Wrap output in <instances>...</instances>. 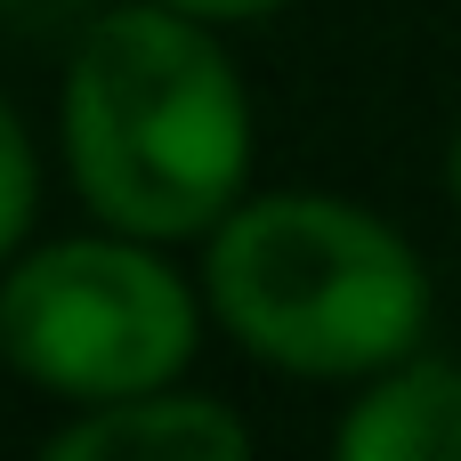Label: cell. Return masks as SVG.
<instances>
[{"label":"cell","mask_w":461,"mask_h":461,"mask_svg":"<svg viewBox=\"0 0 461 461\" xmlns=\"http://www.w3.org/2000/svg\"><path fill=\"white\" fill-rule=\"evenodd\" d=\"M73 194L146 243L211 235L251 178V97L186 8H105L65 65Z\"/></svg>","instance_id":"1"},{"label":"cell","mask_w":461,"mask_h":461,"mask_svg":"<svg viewBox=\"0 0 461 461\" xmlns=\"http://www.w3.org/2000/svg\"><path fill=\"white\" fill-rule=\"evenodd\" d=\"M219 324L276 373L373 381L429 332V267L397 227L340 194H259L211 227Z\"/></svg>","instance_id":"2"},{"label":"cell","mask_w":461,"mask_h":461,"mask_svg":"<svg viewBox=\"0 0 461 461\" xmlns=\"http://www.w3.org/2000/svg\"><path fill=\"white\" fill-rule=\"evenodd\" d=\"M194 292L146 235H65L0 276V357L49 397L105 405L170 389L194 365Z\"/></svg>","instance_id":"3"},{"label":"cell","mask_w":461,"mask_h":461,"mask_svg":"<svg viewBox=\"0 0 461 461\" xmlns=\"http://www.w3.org/2000/svg\"><path fill=\"white\" fill-rule=\"evenodd\" d=\"M49 454L57 461H243L251 454V429L219 397L138 389V397L81 405V421H65L49 438Z\"/></svg>","instance_id":"4"},{"label":"cell","mask_w":461,"mask_h":461,"mask_svg":"<svg viewBox=\"0 0 461 461\" xmlns=\"http://www.w3.org/2000/svg\"><path fill=\"white\" fill-rule=\"evenodd\" d=\"M340 461H461V373L405 357L340 413Z\"/></svg>","instance_id":"5"},{"label":"cell","mask_w":461,"mask_h":461,"mask_svg":"<svg viewBox=\"0 0 461 461\" xmlns=\"http://www.w3.org/2000/svg\"><path fill=\"white\" fill-rule=\"evenodd\" d=\"M32 203H41V162H32V138H24L16 105L0 97V259L24 243V227H32Z\"/></svg>","instance_id":"6"},{"label":"cell","mask_w":461,"mask_h":461,"mask_svg":"<svg viewBox=\"0 0 461 461\" xmlns=\"http://www.w3.org/2000/svg\"><path fill=\"white\" fill-rule=\"evenodd\" d=\"M89 16H105V0H0V32H24V41L81 32Z\"/></svg>","instance_id":"7"},{"label":"cell","mask_w":461,"mask_h":461,"mask_svg":"<svg viewBox=\"0 0 461 461\" xmlns=\"http://www.w3.org/2000/svg\"><path fill=\"white\" fill-rule=\"evenodd\" d=\"M162 8H186V16H203V24H259V16H276V8H292V0H162Z\"/></svg>","instance_id":"8"},{"label":"cell","mask_w":461,"mask_h":461,"mask_svg":"<svg viewBox=\"0 0 461 461\" xmlns=\"http://www.w3.org/2000/svg\"><path fill=\"white\" fill-rule=\"evenodd\" d=\"M446 194H454V211H461V130H454V146H446Z\"/></svg>","instance_id":"9"}]
</instances>
